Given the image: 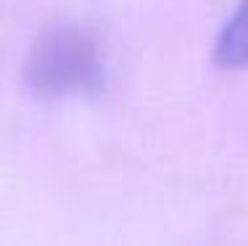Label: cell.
I'll list each match as a JSON object with an SVG mask.
<instances>
[{
	"mask_svg": "<svg viewBox=\"0 0 248 246\" xmlns=\"http://www.w3.org/2000/svg\"><path fill=\"white\" fill-rule=\"evenodd\" d=\"M211 58L219 69H248V0H240L232 16L222 24L211 48Z\"/></svg>",
	"mask_w": 248,
	"mask_h": 246,
	"instance_id": "obj_2",
	"label": "cell"
},
{
	"mask_svg": "<svg viewBox=\"0 0 248 246\" xmlns=\"http://www.w3.org/2000/svg\"><path fill=\"white\" fill-rule=\"evenodd\" d=\"M21 80L27 90L45 103L98 96L106 85L98 37L77 21L43 27L29 45Z\"/></svg>",
	"mask_w": 248,
	"mask_h": 246,
	"instance_id": "obj_1",
	"label": "cell"
}]
</instances>
